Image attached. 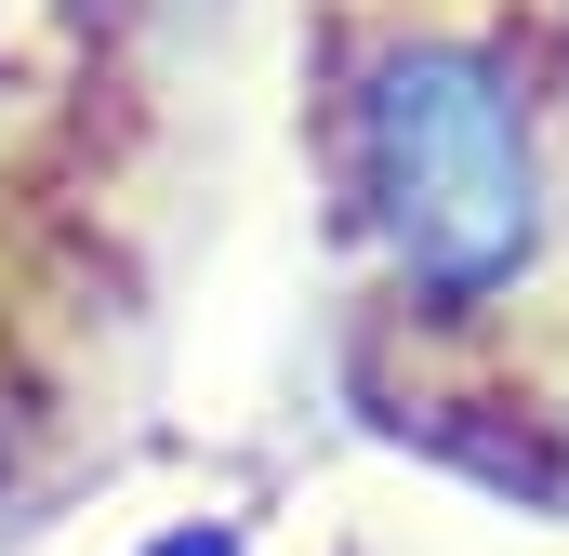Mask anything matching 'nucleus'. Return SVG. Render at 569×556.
<instances>
[{"instance_id":"1","label":"nucleus","mask_w":569,"mask_h":556,"mask_svg":"<svg viewBox=\"0 0 569 556\" xmlns=\"http://www.w3.org/2000/svg\"><path fill=\"white\" fill-rule=\"evenodd\" d=\"M358 199H371L398 305L490 318L517 291V266L543 252V159H530L503 67L450 53V40L385 53L371 93H358Z\"/></svg>"},{"instance_id":"2","label":"nucleus","mask_w":569,"mask_h":556,"mask_svg":"<svg viewBox=\"0 0 569 556\" xmlns=\"http://www.w3.org/2000/svg\"><path fill=\"white\" fill-rule=\"evenodd\" d=\"M133 556H239V530H226V517H172V530H146Z\"/></svg>"}]
</instances>
